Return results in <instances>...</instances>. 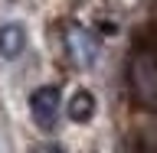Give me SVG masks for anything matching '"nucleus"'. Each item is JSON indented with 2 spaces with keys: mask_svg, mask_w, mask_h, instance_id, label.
<instances>
[{
  "mask_svg": "<svg viewBox=\"0 0 157 153\" xmlns=\"http://www.w3.org/2000/svg\"><path fill=\"white\" fill-rule=\"evenodd\" d=\"M92 114H95V98L88 91H75L72 101H69V121L85 124V121H92Z\"/></svg>",
  "mask_w": 157,
  "mask_h": 153,
  "instance_id": "5",
  "label": "nucleus"
},
{
  "mask_svg": "<svg viewBox=\"0 0 157 153\" xmlns=\"http://www.w3.org/2000/svg\"><path fill=\"white\" fill-rule=\"evenodd\" d=\"M26 49V33L20 23H3L0 26V56L3 59H17Z\"/></svg>",
  "mask_w": 157,
  "mask_h": 153,
  "instance_id": "3",
  "label": "nucleus"
},
{
  "mask_svg": "<svg viewBox=\"0 0 157 153\" xmlns=\"http://www.w3.org/2000/svg\"><path fill=\"white\" fill-rule=\"evenodd\" d=\"M69 46H72V56L82 62V65H92L98 56V49H95V39L88 36L85 29H69Z\"/></svg>",
  "mask_w": 157,
  "mask_h": 153,
  "instance_id": "4",
  "label": "nucleus"
},
{
  "mask_svg": "<svg viewBox=\"0 0 157 153\" xmlns=\"http://www.w3.org/2000/svg\"><path fill=\"white\" fill-rule=\"evenodd\" d=\"M59 101H62V95H59L56 85H43L29 95V114L43 130H52V124L59 117Z\"/></svg>",
  "mask_w": 157,
  "mask_h": 153,
  "instance_id": "2",
  "label": "nucleus"
},
{
  "mask_svg": "<svg viewBox=\"0 0 157 153\" xmlns=\"http://www.w3.org/2000/svg\"><path fill=\"white\" fill-rule=\"evenodd\" d=\"M147 49H151V52H154V56H157V29H154V33H151V36H147Z\"/></svg>",
  "mask_w": 157,
  "mask_h": 153,
  "instance_id": "6",
  "label": "nucleus"
},
{
  "mask_svg": "<svg viewBox=\"0 0 157 153\" xmlns=\"http://www.w3.org/2000/svg\"><path fill=\"white\" fill-rule=\"evenodd\" d=\"M128 85L141 107L157 111V56L147 46H137L128 59Z\"/></svg>",
  "mask_w": 157,
  "mask_h": 153,
  "instance_id": "1",
  "label": "nucleus"
}]
</instances>
